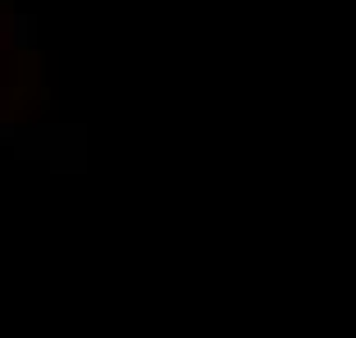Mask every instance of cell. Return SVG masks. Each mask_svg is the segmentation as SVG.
Returning <instances> with one entry per match:
<instances>
[]
</instances>
